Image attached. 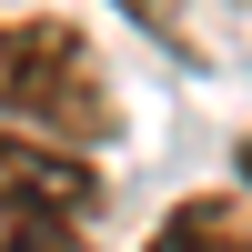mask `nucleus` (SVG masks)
<instances>
[{
    "instance_id": "obj_1",
    "label": "nucleus",
    "mask_w": 252,
    "mask_h": 252,
    "mask_svg": "<svg viewBox=\"0 0 252 252\" xmlns=\"http://www.w3.org/2000/svg\"><path fill=\"white\" fill-rule=\"evenodd\" d=\"M0 131L81 152V161L121 131V101L101 81V51H91L81 20H61V10H10L0 20Z\"/></svg>"
},
{
    "instance_id": "obj_2",
    "label": "nucleus",
    "mask_w": 252,
    "mask_h": 252,
    "mask_svg": "<svg viewBox=\"0 0 252 252\" xmlns=\"http://www.w3.org/2000/svg\"><path fill=\"white\" fill-rule=\"evenodd\" d=\"M0 202H31V212H61V222H81V232H91L101 202H111V182H101L81 152H51V141L0 131Z\"/></svg>"
},
{
    "instance_id": "obj_3",
    "label": "nucleus",
    "mask_w": 252,
    "mask_h": 252,
    "mask_svg": "<svg viewBox=\"0 0 252 252\" xmlns=\"http://www.w3.org/2000/svg\"><path fill=\"white\" fill-rule=\"evenodd\" d=\"M141 252H252V202L242 192H192L152 222Z\"/></svg>"
},
{
    "instance_id": "obj_4",
    "label": "nucleus",
    "mask_w": 252,
    "mask_h": 252,
    "mask_svg": "<svg viewBox=\"0 0 252 252\" xmlns=\"http://www.w3.org/2000/svg\"><path fill=\"white\" fill-rule=\"evenodd\" d=\"M91 232L61 212H31V202H0V252H81Z\"/></svg>"
},
{
    "instance_id": "obj_5",
    "label": "nucleus",
    "mask_w": 252,
    "mask_h": 252,
    "mask_svg": "<svg viewBox=\"0 0 252 252\" xmlns=\"http://www.w3.org/2000/svg\"><path fill=\"white\" fill-rule=\"evenodd\" d=\"M232 161H242V202H252V131H242V152H232Z\"/></svg>"
}]
</instances>
